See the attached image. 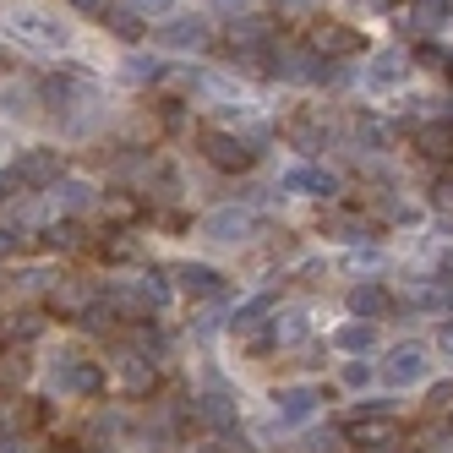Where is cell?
<instances>
[{
	"mask_svg": "<svg viewBox=\"0 0 453 453\" xmlns=\"http://www.w3.org/2000/svg\"><path fill=\"white\" fill-rule=\"evenodd\" d=\"M322 224H328V235H339V241H372L377 235V219L361 213V208H334Z\"/></svg>",
	"mask_w": 453,
	"mask_h": 453,
	"instance_id": "ac0fdd59",
	"label": "cell"
},
{
	"mask_svg": "<svg viewBox=\"0 0 453 453\" xmlns=\"http://www.w3.org/2000/svg\"><path fill=\"white\" fill-rule=\"evenodd\" d=\"M279 186L289 191V197H334V191H339V175L322 170V165H296Z\"/></svg>",
	"mask_w": 453,
	"mask_h": 453,
	"instance_id": "4fadbf2b",
	"label": "cell"
},
{
	"mask_svg": "<svg viewBox=\"0 0 453 453\" xmlns=\"http://www.w3.org/2000/svg\"><path fill=\"white\" fill-rule=\"evenodd\" d=\"M410 66H415V60H404L399 50H377V55L366 60V88H372V93H394V88L410 77Z\"/></svg>",
	"mask_w": 453,
	"mask_h": 453,
	"instance_id": "5bb4252c",
	"label": "cell"
},
{
	"mask_svg": "<svg viewBox=\"0 0 453 453\" xmlns=\"http://www.w3.org/2000/svg\"><path fill=\"white\" fill-rule=\"evenodd\" d=\"M394 27H399L404 39H426L432 27H437V17H432L426 6H420V0H404V6L394 12Z\"/></svg>",
	"mask_w": 453,
	"mask_h": 453,
	"instance_id": "d4e9b609",
	"label": "cell"
},
{
	"mask_svg": "<svg viewBox=\"0 0 453 453\" xmlns=\"http://www.w3.org/2000/svg\"><path fill=\"white\" fill-rule=\"evenodd\" d=\"M12 175L27 191H50V186H60V175H66V158H60V148H22Z\"/></svg>",
	"mask_w": 453,
	"mask_h": 453,
	"instance_id": "8992f818",
	"label": "cell"
},
{
	"mask_svg": "<svg viewBox=\"0 0 453 453\" xmlns=\"http://www.w3.org/2000/svg\"><path fill=\"white\" fill-rule=\"evenodd\" d=\"M420 410H426L432 420L453 415V377H448V382H437V388H426V404H420Z\"/></svg>",
	"mask_w": 453,
	"mask_h": 453,
	"instance_id": "1f68e13d",
	"label": "cell"
},
{
	"mask_svg": "<svg viewBox=\"0 0 453 453\" xmlns=\"http://www.w3.org/2000/svg\"><path fill=\"white\" fill-rule=\"evenodd\" d=\"M50 382H55V394L99 399L104 388H110V366H99V361H88V355H60V361H55V372H50Z\"/></svg>",
	"mask_w": 453,
	"mask_h": 453,
	"instance_id": "277c9868",
	"label": "cell"
},
{
	"mask_svg": "<svg viewBox=\"0 0 453 453\" xmlns=\"http://www.w3.org/2000/svg\"><path fill=\"white\" fill-rule=\"evenodd\" d=\"M394 296H388V289L377 284V279H366V284H355L349 289V311L361 317V322H382V317H394Z\"/></svg>",
	"mask_w": 453,
	"mask_h": 453,
	"instance_id": "9a60e30c",
	"label": "cell"
},
{
	"mask_svg": "<svg viewBox=\"0 0 453 453\" xmlns=\"http://www.w3.org/2000/svg\"><path fill=\"white\" fill-rule=\"evenodd\" d=\"M404 442L399 415H355L344 420V453H394Z\"/></svg>",
	"mask_w": 453,
	"mask_h": 453,
	"instance_id": "3957f363",
	"label": "cell"
},
{
	"mask_svg": "<svg viewBox=\"0 0 453 453\" xmlns=\"http://www.w3.org/2000/svg\"><path fill=\"white\" fill-rule=\"evenodd\" d=\"M66 453H77V448H66Z\"/></svg>",
	"mask_w": 453,
	"mask_h": 453,
	"instance_id": "ee69618b",
	"label": "cell"
},
{
	"mask_svg": "<svg viewBox=\"0 0 453 453\" xmlns=\"http://www.w3.org/2000/svg\"><path fill=\"white\" fill-rule=\"evenodd\" d=\"M191 420L219 432V437H230L235 420H241V404H235V394H224V388H208L203 399H191Z\"/></svg>",
	"mask_w": 453,
	"mask_h": 453,
	"instance_id": "9c48e42d",
	"label": "cell"
},
{
	"mask_svg": "<svg viewBox=\"0 0 453 453\" xmlns=\"http://www.w3.org/2000/svg\"><path fill=\"white\" fill-rule=\"evenodd\" d=\"M110 382H120L132 399H148L153 388H158V366L148 361V355H137V349H120L115 366H110Z\"/></svg>",
	"mask_w": 453,
	"mask_h": 453,
	"instance_id": "8fae6325",
	"label": "cell"
},
{
	"mask_svg": "<svg viewBox=\"0 0 453 453\" xmlns=\"http://www.w3.org/2000/svg\"><path fill=\"white\" fill-rule=\"evenodd\" d=\"M279 132L289 137V142H296V148H322V137H328V126H322V110H301V115H289L284 126H279Z\"/></svg>",
	"mask_w": 453,
	"mask_h": 453,
	"instance_id": "ffe728a7",
	"label": "cell"
},
{
	"mask_svg": "<svg viewBox=\"0 0 453 453\" xmlns=\"http://www.w3.org/2000/svg\"><path fill=\"white\" fill-rule=\"evenodd\" d=\"M432 208H437V213H453V175H442V180L432 186Z\"/></svg>",
	"mask_w": 453,
	"mask_h": 453,
	"instance_id": "d590c367",
	"label": "cell"
},
{
	"mask_svg": "<svg viewBox=\"0 0 453 453\" xmlns=\"http://www.w3.org/2000/svg\"><path fill=\"white\" fill-rule=\"evenodd\" d=\"M126 12H137V17L148 22V17H170L175 0H126Z\"/></svg>",
	"mask_w": 453,
	"mask_h": 453,
	"instance_id": "d6a6232c",
	"label": "cell"
},
{
	"mask_svg": "<svg viewBox=\"0 0 453 453\" xmlns=\"http://www.w3.org/2000/svg\"><path fill=\"white\" fill-rule=\"evenodd\" d=\"M12 34L22 44H39V50H66L72 44V27L60 22L55 12H44V6H17L12 12Z\"/></svg>",
	"mask_w": 453,
	"mask_h": 453,
	"instance_id": "5b68a950",
	"label": "cell"
},
{
	"mask_svg": "<svg viewBox=\"0 0 453 453\" xmlns=\"http://www.w3.org/2000/svg\"><path fill=\"white\" fill-rule=\"evenodd\" d=\"M334 344H339L344 355H372V349H377V322H361V317L344 322V328L334 334Z\"/></svg>",
	"mask_w": 453,
	"mask_h": 453,
	"instance_id": "cb8c5ba5",
	"label": "cell"
},
{
	"mask_svg": "<svg viewBox=\"0 0 453 453\" xmlns=\"http://www.w3.org/2000/svg\"><path fill=\"white\" fill-rule=\"evenodd\" d=\"M12 251H17V235H12V230H0V257H12Z\"/></svg>",
	"mask_w": 453,
	"mask_h": 453,
	"instance_id": "ab89813d",
	"label": "cell"
},
{
	"mask_svg": "<svg viewBox=\"0 0 453 453\" xmlns=\"http://www.w3.org/2000/svg\"><path fill=\"white\" fill-rule=\"evenodd\" d=\"M306 50H311L317 60L349 66V60L366 55V34H361V27H349V22H339V17H317V22L306 27Z\"/></svg>",
	"mask_w": 453,
	"mask_h": 453,
	"instance_id": "6da1fadb",
	"label": "cell"
},
{
	"mask_svg": "<svg viewBox=\"0 0 453 453\" xmlns=\"http://www.w3.org/2000/svg\"><path fill=\"white\" fill-rule=\"evenodd\" d=\"M410 453H420V448H410Z\"/></svg>",
	"mask_w": 453,
	"mask_h": 453,
	"instance_id": "f6af8a7d",
	"label": "cell"
},
{
	"mask_svg": "<svg viewBox=\"0 0 453 453\" xmlns=\"http://www.w3.org/2000/svg\"><path fill=\"white\" fill-rule=\"evenodd\" d=\"M197 148L213 170L224 175H246L257 158H263V142L257 137H235V132H219V126H208V132H197Z\"/></svg>",
	"mask_w": 453,
	"mask_h": 453,
	"instance_id": "7a4b0ae2",
	"label": "cell"
},
{
	"mask_svg": "<svg viewBox=\"0 0 453 453\" xmlns=\"http://www.w3.org/2000/svg\"><path fill=\"white\" fill-rule=\"evenodd\" d=\"M317 410H322V388H311V382L273 388V420H279V426H306Z\"/></svg>",
	"mask_w": 453,
	"mask_h": 453,
	"instance_id": "ba28073f",
	"label": "cell"
},
{
	"mask_svg": "<svg viewBox=\"0 0 453 453\" xmlns=\"http://www.w3.org/2000/svg\"><path fill=\"white\" fill-rule=\"evenodd\" d=\"M268 339H273L279 349H296V344H306V339H311V322H306V311H273V317H268Z\"/></svg>",
	"mask_w": 453,
	"mask_h": 453,
	"instance_id": "44dd1931",
	"label": "cell"
},
{
	"mask_svg": "<svg viewBox=\"0 0 453 453\" xmlns=\"http://www.w3.org/2000/svg\"><path fill=\"white\" fill-rule=\"evenodd\" d=\"M34 361H27V344H0V388H22Z\"/></svg>",
	"mask_w": 453,
	"mask_h": 453,
	"instance_id": "4316f807",
	"label": "cell"
},
{
	"mask_svg": "<svg viewBox=\"0 0 453 453\" xmlns=\"http://www.w3.org/2000/svg\"><path fill=\"white\" fill-rule=\"evenodd\" d=\"M361 6H377V12H382V6H394V0H361Z\"/></svg>",
	"mask_w": 453,
	"mask_h": 453,
	"instance_id": "b9f144b4",
	"label": "cell"
},
{
	"mask_svg": "<svg viewBox=\"0 0 453 453\" xmlns=\"http://www.w3.org/2000/svg\"><path fill=\"white\" fill-rule=\"evenodd\" d=\"M448 60H453V55H442L437 44H420V50H415V66H426V72H442Z\"/></svg>",
	"mask_w": 453,
	"mask_h": 453,
	"instance_id": "836d02e7",
	"label": "cell"
},
{
	"mask_svg": "<svg viewBox=\"0 0 453 453\" xmlns=\"http://www.w3.org/2000/svg\"><path fill=\"white\" fill-rule=\"evenodd\" d=\"M126 349H137V355H148V361L158 366V361H165V349H170V344H165V334H158L153 322L142 317V322H132V334H126Z\"/></svg>",
	"mask_w": 453,
	"mask_h": 453,
	"instance_id": "484cf974",
	"label": "cell"
},
{
	"mask_svg": "<svg viewBox=\"0 0 453 453\" xmlns=\"http://www.w3.org/2000/svg\"><path fill=\"white\" fill-rule=\"evenodd\" d=\"M339 377H344V382H349V388H366V382H372V377H377V366H366V361H349V366H344V372H339Z\"/></svg>",
	"mask_w": 453,
	"mask_h": 453,
	"instance_id": "e575fe53",
	"label": "cell"
},
{
	"mask_svg": "<svg viewBox=\"0 0 453 453\" xmlns=\"http://www.w3.org/2000/svg\"><path fill=\"white\" fill-rule=\"evenodd\" d=\"M175 289H180V296L208 301V296H224V273L208 268V263H180V268H175Z\"/></svg>",
	"mask_w": 453,
	"mask_h": 453,
	"instance_id": "2e32d148",
	"label": "cell"
},
{
	"mask_svg": "<svg viewBox=\"0 0 453 453\" xmlns=\"http://www.w3.org/2000/svg\"><path fill=\"white\" fill-rule=\"evenodd\" d=\"M442 355L453 361V328H442Z\"/></svg>",
	"mask_w": 453,
	"mask_h": 453,
	"instance_id": "60d3db41",
	"label": "cell"
},
{
	"mask_svg": "<svg viewBox=\"0 0 453 453\" xmlns=\"http://www.w3.org/2000/svg\"><path fill=\"white\" fill-rule=\"evenodd\" d=\"M432 453H453V442H432Z\"/></svg>",
	"mask_w": 453,
	"mask_h": 453,
	"instance_id": "7bdbcfd3",
	"label": "cell"
},
{
	"mask_svg": "<svg viewBox=\"0 0 453 453\" xmlns=\"http://www.w3.org/2000/svg\"><path fill=\"white\" fill-rule=\"evenodd\" d=\"M99 213H104L110 230H132V219L142 213V203L132 197V191H104V197H99Z\"/></svg>",
	"mask_w": 453,
	"mask_h": 453,
	"instance_id": "7402d4cb",
	"label": "cell"
},
{
	"mask_svg": "<svg viewBox=\"0 0 453 453\" xmlns=\"http://www.w3.org/2000/svg\"><path fill=\"white\" fill-rule=\"evenodd\" d=\"M432 279H437V284H453V246H442V251H437V263H432Z\"/></svg>",
	"mask_w": 453,
	"mask_h": 453,
	"instance_id": "8d00e7d4",
	"label": "cell"
},
{
	"mask_svg": "<svg viewBox=\"0 0 453 453\" xmlns=\"http://www.w3.org/2000/svg\"><path fill=\"white\" fill-rule=\"evenodd\" d=\"M158 39H165L170 50H208L213 44L203 17H175V22H165V34H158Z\"/></svg>",
	"mask_w": 453,
	"mask_h": 453,
	"instance_id": "d6986e66",
	"label": "cell"
},
{
	"mask_svg": "<svg viewBox=\"0 0 453 453\" xmlns=\"http://www.w3.org/2000/svg\"><path fill=\"white\" fill-rule=\"evenodd\" d=\"M50 191H55V203L66 208V219H72V213H82V208H88V197H93L82 180H60V186H50Z\"/></svg>",
	"mask_w": 453,
	"mask_h": 453,
	"instance_id": "4dcf8cb0",
	"label": "cell"
},
{
	"mask_svg": "<svg viewBox=\"0 0 453 453\" xmlns=\"http://www.w3.org/2000/svg\"><path fill=\"white\" fill-rule=\"evenodd\" d=\"M99 257H104V263H137V257H142V241H137L132 230H104Z\"/></svg>",
	"mask_w": 453,
	"mask_h": 453,
	"instance_id": "83f0119b",
	"label": "cell"
},
{
	"mask_svg": "<svg viewBox=\"0 0 453 453\" xmlns=\"http://www.w3.org/2000/svg\"><path fill=\"white\" fill-rule=\"evenodd\" d=\"M213 12L235 22V17H246V12H251V0H213Z\"/></svg>",
	"mask_w": 453,
	"mask_h": 453,
	"instance_id": "74e56055",
	"label": "cell"
},
{
	"mask_svg": "<svg viewBox=\"0 0 453 453\" xmlns=\"http://www.w3.org/2000/svg\"><path fill=\"white\" fill-rule=\"evenodd\" d=\"M99 22L110 27V34H115V39H126V44H137V39L148 34V22H142L137 12H126V6H110V12H104Z\"/></svg>",
	"mask_w": 453,
	"mask_h": 453,
	"instance_id": "f546056e",
	"label": "cell"
},
{
	"mask_svg": "<svg viewBox=\"0 0 453 453\" xmlns=\"http://www.w3.org/2000/svg\"><path fill=\"white\" fill-rule=\"evenodd\" d=\"M44 246L50 251H82L88 246V230H82L77 219H55L50 230H44Z\"/></svg>",
	"mask_w": 453,
	"mask_h": 453,
	"instance_id": "f1b7e54d",
	"label": "cell"
},
{
	"mask_svg": "<svg viewBox=\"0 0 453 453\" xmlns=\"http://www.w3.org/2000/svg\"><path fill=\"white\" fill-rule=\"evenodd\" d=\"M72 6H82L88 17H104V12H110V6H104V0H72Z\"/></svg>",
	"mask_w": 453,
	"mask_h": 453,
	"instance_id": "f35d334b",
	"label": "cell"
},
{
	"mask_svg": "<svg viewBox=\"0 0 453 453\" xmlns=\"http://www.w3.org/2000/svg\"><path fill=\"white\" fill-rule=\"evenodd\" d=\"M415 153L426 165H453V120H420L415 126Z\"/></svg>",
	"mask_w": 453,
	"mask_h": 453,
	"instance_id": "7c38bea8",
	"label": "cell"
},
{
	"mask_svg": "<svg viewBox=\"0 0 453 453\" xmlns=\"http://www.w3.org/2000/svg\"><path fill=\"white\" fill-rule=\"evenodd\" d=\"M426 366H432V355L420 349V344H394L382 355V366H377V377L394 388V394H404V388H415V382H426Z\"/></svg>",
	"mask_w": 453,
	"mask_h": 453,
	"instance_id": "52a82bcc",
	"label": "cell"
},
{
	"mask_svg": "<svg viewBox=\"0 0 453 453\" xmlns=\"http://www.w3.org/2000/svg\"><path fill=\"white\" fill-rule=\"evenodd\" d=\"M44 334V311H12L0 322V344H34Z\"/></svg>",
	"mask_w": 453,
	"mask_h": 453,
	"instance_id": "603a6c76",
	"label": "cell"
},
{
	"mask_svg": "<svg viewBox=\"0 0 453 453\" xmlns=\"http://www.w3.org/2000/svg\"><path fill=\"white\" fill-rule=\"evenodd\" d=\"M203 235H208V241H224V246H235V241L251 235V213H246V208H219V213L203 219Z\"/></svg>",
	"mask_w": 453,
	"mask_h": 453,
	"instance_id": "e0dca14e",
	"label": "cell"
},
{
	"mask_svg": "<svg viewBox=\"0 0 453 453\" xmlns=\"http://www.w3.org/2000/svg\"><path fill=\"white\" fill-rule=\"evenodd\" d=\"M99 301V289H93L88 279H60L50 284V296H44V311H55L60 322H82V311Z\"/></svg>",
	"mask_w": 453,
	"mask_h": 453,
	"instance_id": "30bf717a",
	"label": "cell"
},
{
	"mask_svg": "<svg viewBox=\"0 0 453 453\" xmlns=\"http://www.w3.org/2000/svg\"><path fill=\"white\" fill-rule=\"evenodd\" d=\"M448 420H453V415H448Z\"/></svg>",
	"mask_w": 453,
	"mask_h": 453,
	"instance_id": "bcb514c9",
	"label": "cell"
}]
</instances>
